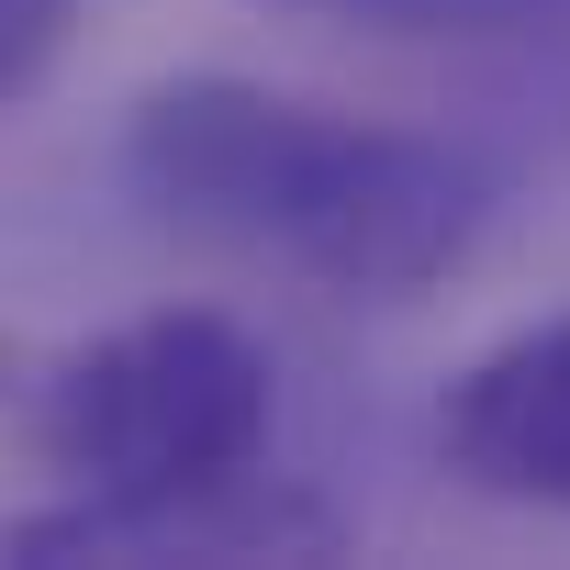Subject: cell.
Returning a JSON list of instances; mask_svg holds the SVG:
<instances>
[{
	"label": "cell",
	"mask_w": 570,
	"mask_h": 570,
	"mask_svg": "<svg viewBox=\"0 0 570 570\" xmlns=\"http://www.w3.org/2000/svg\"><path fill=\"white\" fill-rule=\"evenodd\" d=\"M268 12L303 23H347V35H514L559 0H268Z\"/></svg>",
	"instance_id": "obj_4"
},
{
	"label": "cell",
	"mask_w": 570,
	"mask_h": 570,
	"mask_svg": "<svg viewBox=\"0 0 570 570\" xmlns=\"http://www.w3.org/2000/svg\"><path fill=\"white\" fill-rule=\"evenodd\" d=\"M124 179L157 224L279 257L347 303H414L481 246V168L436 135L268 90L235 68L157 79L124 124Z\"/></svg>",
	"instance_id": "obj_1"
},
{
	"label": "cell",
	"mask_w": 570,
	"mask_h": 570,
	"mask_svg": "<svg viewBox=\"0 0 570 570\" xmlns=\"http://www.w3.org/2000/svg\"><path fill=\"white\" fill-rule=\"evenodd\" d=\"M268 436H279V370L235 314L213 303L135 314L46 370L35 459L68 481V503L12 525V548L23 559H146L168 514L257 481Z\"/></svg>",
	"instance_id": "obj_2"
},
{
	"label": "cell",
	"mask_w": 570,
	"mask_h": 570,
	"mask_svg": "<svg viewBox=\"0 0 570 570\" xmlns=\"http://www.w3.org/2000/svg\"><path fill=\"white\" fill-rule=\"evenodd\" d=\"M68 23H79V0H0V112H12V101L57 68Z\"/></svg>",
	"instance_id": "obj_5"
},
{
	"label": "cell",
	"mask_w": 570,
	"mask_h": 570,
	"mask_svg": "<svg viewBox=\"0 0 570 570\" xmlns=\"http://www.w3.org/2000/svg\"><path fill=\"white\" fill-rule=\"evenodd\" d=\"M436 459L514 514H570V314H537L459 358L436 392Z\"/></svg>",
	"instance_id": "obj_3"
}]
</instances>
